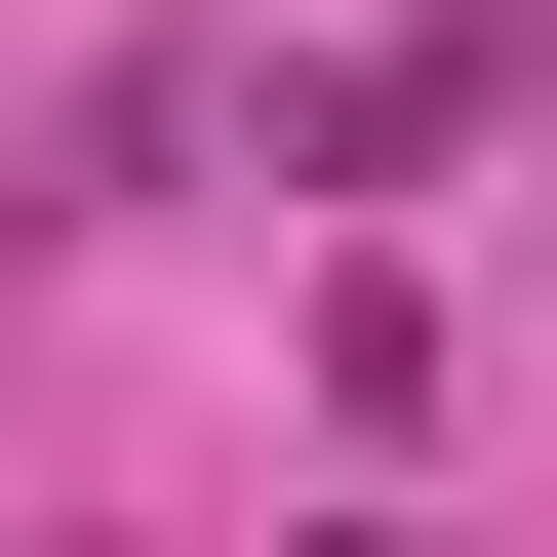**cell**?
I'll list each match as a JSON object with an SVG mask.
<instances>
[{
  "instance_id": "cell-1",
  "label": "cell",
  "mask_w": 557,
  "mask_h": 557,
  "mask_svg": "<svg viewBox=\"0 0 557 557\" xmlns=\"http://www.w3.org/2000/svg\"><path fill=\"white\" fill-rule=\"evenodd\" d=\"M518 81H557L518 0H438V40H359V81H278V160H478V120H518Z\"/></svg>"
}]
</instances>
